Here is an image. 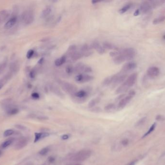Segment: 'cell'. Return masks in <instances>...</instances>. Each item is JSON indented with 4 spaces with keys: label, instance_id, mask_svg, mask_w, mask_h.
I'll use <instances>...</instances> for the list:
<instances>
[{
    "label": "cell",
    "instance_id": "3957f363",
    "mask_svg": "<svg viewBox=\"0 0 165 165\" xmlns=\"http://www.w3.org/2000/svg\"><path fill=\"white\" fill-rule=\"evenodd\" d=\"M158 2H154V1H151V2H144L143 3L138 9L140 14L147 13L148 12H150L152 10L155 6H156Z\"/></svg>",
    "mask_w": 165,
    "mask_h": 165
},
{
    "label": "cell",
    "instance_id": "ffe728a7",
    "mask_svg": "<svg viewBox=\"0 0 165 165\" xmlns=\"http://www.w3.org/2000/svg\"><path fill=\"white\" fill-rule=\"evenodd\" d=\"M67 60V57L66 56H63L60 58L57 59L55 62V64L57 67H60L63 65L64 63L66 62Z\"/></svg>",
    "mask_w": 165,
    "mask_h": 165
},
{
    "label": "cell",
    "instance_id": "f907efd6",
    "mask_svg": "<svg viewBox=\"0 0 165 165\" xmlns=\"http://www.w3.org/2000/svg\"><path fill=\"white\" fill-rule=\"evenodd\" d=\"M1 154H2V152H1V151H0V156H1Z\"/></svg>",
    "mask_w": 165,
    "mask_h": 165
},
{
    "label": "cell",
    "instance_id": "cb8c5ba5",
    "mask_svg": "<svg viewBox=\"0 0 165 165\" xmlns=\"http://www.w3.org/2000/svg\"><path fill=\"white\" fill-rule=\"evenodd\" d=\"M125 61V59H124L122 55L121 54L120 51L119 54L116 57H115L113 59V62L116 64H120Z\"/></svg>",
    "mask_w": 165,
    "mask_h": 165
},
{
    "label": "cell",
    "instance_id": "83f0119b",
    "mask_svg": "<svg viewBox=\"0 0 165 165\" xmlns=\"http://www.w3.org/2000/svg\"><path fill=\"white\" fill-rule=\"evenodd\" d=\"M156 123H154V124L151 126V127L149 128V129L148 130V131L147 132L143 135V138H144L145 137H146V136H148V135L151 134V133H152V132H153V131L155 130V128H156Z\"/></svg>",
    "mask_w": 165,
    "mask_h": 165
},
{
    "label": "cell",
    "instance_id": "7c38bea8",
    "mask_svg": "<svg viewBox=\"0 0 165 165\" xmlns=\"http://www.w3.org/2000/svg\"><path fill=\"white\" fill-rule=\"evenodd\" d=\"M91 47L92 49H95L100 54H103L105 52V49L98 42H93L91 45Z\"/></svg>",
    "mask_w": 165,
    "mask_h": 165
},
{
    "label": "cell",
    "instance_id": "8992f818",
    "mask_svg": "<svg viewBox=\"0 0 165 165\" xmlns=\"http://www.w3.org/2000/svg\"><path fill=\"white\" fill-rule=\"evenodd\" d=\"M120 53L124 58L125 61H130L135 57L136 51L134 49L129 48L121 50Z\"/></svg>",
    "mask_w": 165,
    "mask_h": 165
},
{
    "label": "cell",
    "instance_id": "d6986e66",
    "mask_svg": "<svg viewBox=\"0 0 165 165\" xmlns=\"http://www.w3.org/2000/svg\"><path fill=\"white\" fill-rule=\"evenodd\" d=\"M49 136V133H35L34 142H36L41 139L45 138V137H48Z\"/></svg>",
    "mask_w": 165,
    "mask_h": 165
},
{
    "label": "cell",
    "instance_id": "ee69618b",
    "mask_svg": "<svg viewBox=\"0 0 165 165\" xmlns=\"http://www.w3.org/2000/svg\"><path fill=\"white\" fill-rule=\"evenodd\" d=\"M136 162V161H132V162H130V163L128 164L127 165H135Z\"/></svg>",
    "mask_w": 165,
    "mask_h": 165
},
{
    "label": "cell",
    "instance_id": "277c9868",
    "mask_svg": "<svg viewBox=\"0 0 165 165\" xmlns=\"http://www.w3.org/2000/svg\"><path fill=\"white\" fill-rule=\"evenodd\" d=\"M34 19V15L31 10L25 11L21 15V19L23 22L26 25L31 24L33 23Z\"/></svg>",
    "mask_w": 165,
    "mask_h": 165
},
{
    "label": "cell",
    "instance_id": "b9f144b4",
    "mask_svg": "<svg viewBox=\"0 0 165 165\" xmlns=\"http://www.w3.org/2000/svg\"><path fill=\"white\" fill-rule=\"evenodd\" d=\"M55 158L52 156H50L48 158V161L50 163H52L55 161Z\"/></svg>",
    "mask_w": 165,
    "mask_h": 165
},
{
    "label": "cell",
    "instance_id": "60d3db41",
    "mask_svg": "<svg viewBox=\"0 0 165 165\" xmlns=\"http://www.w3.org/2000/svg\"><path fill=\"white\" fill-rule=\"evenodd\" d=\"M69 138V135H67V134H66V135H63L62 136V137H61V138H62V139H63V140H66L67 139H68Z\"/></svg>",
    "mask_w": 165,
    "mask_h": 165
},
{
    "label": "cell",
    "instance_id": "5bb4252c",
    "mask_svg": "<svg viewBox=\"0 0 165 165\" xmlns=\"http://www.w3.org/2000/svg\"><path fill=\"white\" fill-rule=\"evenodd\" d=\"M50 89L52 92H53L54 94L58 96L59 97L64 96V94H63L62 92L59 89V88L58 86L53 84H51L50 85Z\"/></svg>",
    "mask_w": 165,
    "mask_h": 165
},
{
    "label": "cell",
    "instance_id": "8d00e7d4",
    "mask_svg": "<svg viewBox=\"0 0 165 165\" xmlns=\"http://www.w3.org/2000/svg\"><path fill=\"white\" fill-rule=\"evenodd\" d=\"M31 97L34 99H38L40 98V95L37 93H33L31 94Z\"/></svg>",
    "mask_w": 165,
    "mask_h": 165
},
{
    "label": "cell",
    "instance_id": "f1b7e54d",
    "mask_svg": "<svg viewBox=\"0 0 165 165\" xmlns=\"http://www.w3.org/2000/svg\"><path fill=\"white\" fill-rule=\"evenodd\" d=\"M66 72L67 74L71 75L74 72V67H73L71 65H68L67 67H66Z\"/></svg>",
    "mask_w": 165,
    "mask_h": 165
},
{
    "label": "cell",
    "instance_id": "c3c4849f",
    "mask_svg": "<svg viewBox=\"0 0 165 165\" xmlns=\"http://www.w3.org/2000/svg\"><path fill=\"white\" fill-rule=\"evenodd\" d=\"M92 3L93 4H95L96 3H98V1H92Z\"/></svg>",
    "mask_w": 165,
    "mask_h": 165
},
{
    "label": "cell",
    "instance_id": "e0dca14e",
    "mask_svg": "<svg viewBox=\"0 0 165 165\" xmlns=\"http://www.w3.org/2000/svg\"><path fill=\"white\" fill-rule=\"evenodd\" d=\"M115 75L113 76H110L109 77H107L103 81V84L105 86H107L109 85H111L112 84L115 79Z\"/></svg>",
    "mask_w": 165,
    "mask_h": 165
},
{
    "label": "cell",
    "instance_id": "ac0fdd59",
    "mask_svg": "<svg viewBox=\"0 0 165 165\" xmlns=\"http://www.w3.org/2000/svg\"><path fill=\"white\" fill-rule=\"evenodd\" d=\"M9 14L6 10H3L0 11V23H3L8 17Z\"/></svg>",
    "mask_w": 165,
    "mask_h": 165
},
{
    "label": "cell",
    "instance_id": "6da1fadb",
    "mask_svg": "<svg viewBox=\"0 0 165 165\" xmlns=\"http://www.w3.org/2000/svg\"><path fill=\"white\" fill-rule=\"evenodd\" d=\"M138 75L136 73H134L130 75L128 79L116 89V94L123 93L132 87L136 83L137 80Z\"/></svg>",
    "mask_w": 165,
    "mask_h": 165
},
{
    "label": "cell",
    "instance_id": "44dd1931",
    "mask_svg": "<svg viewBox=\"0 0 165 165\" xmlns=\"http://www.w3.org/2000/svg\"><path fill=\"white\" fill-rule=\"evenodd\" d=\"M87 94L85 90H83L76 92L74 94L75 97L79 99H84L87 96Z\"/></svg>",
    "mask_w": 165,
    "mask_h": 165
},
{
    "label": "cell",
    "instance_id": "d6a6232c",
    "mask_svg": "<svg viewBox=\"0 0 165 165\" xmlns=\"http://www.w3.org/2000/svg\"><path fill=\"white\" fill-rule=\"evenodd\" d=\"M49 150V149L48 148H43V149H42L41 150L40 152H39V153L40 154L41 156H45L47 153V152H48Z\"/></svg>",
    "mask_w": 165,
    "mask_h": 165
},
{
    "label": "cell",
    "instance_id": "7dc6e473",
    "mask_svg": "<svg viewBox=\"0 0 165 165\" xmlns=\"http://www.w3.org/2000/svg\"><path fill=\"white\" fill-rule=\"evenodd\" d=\"M3 86H4V85L3 84L0 83V90L2 89V88L3 87Z\"/></svg>",
    "mask_w": 165,
    "mask_h": 165
},
{
    "label": "cell",
    "instance_id": "484cf974",
    "mask_svg": "<svg viewBox=\"0 0 165 165\" xmlns=\"http://www.w3.org/2000/svg\"><path fill=\"white\" fill-rule=\"evenodd\" d=\"M165 20V16H160L157 18H156L153 21L154 24H158L164 22Z\"/></svg>",
    "mask_w": 165,
    "mask_h": 165
},
{
    "label": "cell",
    "instance_id": "ba28073f",
    "mask_svg": "<svg viewBox=\"0 0 165 165\" xmlns=\"http://www.w3.org/2000/svg\"><path fill=\"white\" fill-rule=\"evenodd\" d=\"M74 69L75 72L79 73L80 74L81 73H83V74L88 73L92 71V69L91 67L81 63H78L74 68Z\"/></svg>",
    "mask_w": 165,
    "mask_h": 165
},
{
    "label": "cell",
    "instance_id": "9a60e30c",
    "mask_svg": "<svg viewBox=\"0 0 165 165\" xmlns=\"http://www.w3.org/2000/svg\"><path fill=\"white\" fill-rule=\"evenodd\" d=\"M17 20H18V18L16 17H14L13 18H10L9 20H8L7 22H6V23L5 24L4 26L5 29H11L16 24V23L17 22Z\"/></svg>",
    "mask_w": 165,
    "mask_h": 165
},
{
    "label": "cell",
    "instance_id": "e575fe53",
    "mask_svg": "<svg viewBox=\"0 0 165 165\" xmlns=\"http://www.w3.org/2000/svg\"><path fill=\"white\" fill-rule=\"evenodd\" d=\"M76 50V46L75 45H72L69 47L68 49V51L69 54Z\"/></svg>",
    "mask_w": 165,
    "mask_h": 165
},
{
    "label": "cell",
    "instance_id": "5b68a950",
    "mask_svg": "<svg viewBox=\"0 0 165 165\" xmlns=\"http://www.w3.org/2000/svg\"><path fill=\"white\" fill-rule=\"evenodd\" d=\"M135 95V92L134 91H131L125 97H123L120 101L118 105V108L121 109L125 107V106L130 102L131 100L133 98Z\"/></svg>",
    "mask_w": 165,
    "mask_h": 165
},
{
    "label": "cell",
    "instance_id": "4dcf8cb0",
    "mask_svg": "<svg viewBox=\"0 0 165 165\" xmlns=\"http://www.w3.org/2000/svg\"><path fill=\"white\" fill-rule=\"evenodd\" d=\"M14 133L13 130L12 129H8L6 130V131H5V132L4 133V136L5 137H7L11 136L12 135H13Z\"/></svg>",
    "mask_w": 165,
    "mask_h": 165
},
{
    "label": "cell",
    "instance_id": "4316f807",
    "mask_svg": "<svg viewBox=\"0 0 165 165\" xmlns=\"http://www.w3.org/2000/svg\"><path fill=\"white\" fill-rule=\"evenodd\" d=\"M100 99L99 98H98V97L92 99L89 103L88 107H93L97 103H98L100 101Z\"/></svg>",
    "mask_w": 165,
    "mask_h": 165
},
{
    "label": "cell",
    "instance_id": "52a82bcc",
    "mask_svg": "<svg viewBox=\"0 0 165 165\" xmlns=\"http://www.w3.org/2000/svg\"><path fill=\"white\" fill-rule=\"evenodd\" d=\"M60 86L62 89L68 93L74 94L77 92V87L72 84L65 81H61L60 83Z\"/></svg>",
    "mask_w": 165,
    "mask_h": 165
},
{
    "label": "cell",
    "instance_id": "603a6c76",
    "mask_svg": "<svg viewBox=\"0 0 165 165\" xmlns=\"http://www.w3.org/2000/svg\"><path fill=\"white\" fill-rule=\"evenodd\" d=\"M27 144V140L25 138H22L21 139V140L18 141V142L16 145V149H20L22 148L25 147Z\"/></svg>",
    "mask_w": 165,
    "mask_h": 165
},
{
    "label": "cell",
    "instance_id": "bcb514c9",
    "mask_svg": "<svg viewBox=\"0 0 165 165\" xmlns=\"http://www.w3.org/2000/svg\"><path fill=\"white\" fill-rule=\"evenodd\" d=\"M67 165H82L80 164H78V163H76V164H68Z\"/></svg>",
    "mask_w": 165,
    "mask_h": 165
},
{
    "label": "cell",
    "instance_id": "30bf717a",
    "mask_svg": "<svg viewBox=\"0 0 165 165\" xmlns=\"http://www.w3.org/2000/svg\"><path fill=\"white\" fill-rule=\"evenodd\" d=\"M137 67L136 63L134 62H130L125 63L122 67L121 72L124 73H126L130 71H132Z\"/></svg>",
    "mask_w": 165,
    "mask_h": 165
},
{
    "label": "cell",
    "instance_id": "d4e9b609",
    "mask_svg": "<svg viewBox=\"0 0 165 165\" xmlns=\"http://www.w3.org/2000/svg\"><path fill=\"white\" fill-rule=\"evenodd\" d=\"M132 6V4L130 3L126 5H124L122 8H121L119 10V13L121 14H124L125 13L126 11H128L129 10H130Z\"/></svg>",
    "mask_w": 165,
    "mask_h": 165
},
{
    "label": "cell",
    "instance_id": "f35d334b",
    "mask_svg": "<svg viewBox=\"0 0 165 165\" xmlns=\"http://www.w3.org/2000/svg\"><path fill=\"white\" fill-rule=\"evenodd\" d=\"M145 119H146L145 118H142L141 120H139V122H138V123L137 124V125H142L143 123L145 122Z\"/></svg>",
    "mask_w": 165,
    "mask_h": 165
},
{
    "label": "cell",
    "instance_id": "7bdbcfd3",
    "mask_svg": "<svg viewBox=\"0 0 165 165\" xmlns=\"http://www.w3.org/2000/svg\"><path fill=\"white\" fill-rule=\"evenodd\" d=\"M139 14H140V12H139L138 9H137L134 12V15L135 16H138V15H139Z\"/></svg>",
    "mask_w": 165,
    "mask_h": 165
},
{
    "label": "cell",
    "instance_id": "1f68e13d",
    "mask_svg": "<svg viewBox=\"0 0 165 165\" xmlns=\"http://www.w3.org/2000/svg\"><path fill=\"white\" fill-rule=\"evenodd\" d=\"M12 142H13V140L12 139L7 140L5 141V142H4L2 144V147L3 148H5L7 147L11 144H12Z\"/></svg>",
    "mask_w": 165,
    "mask_h": 165
},
{
    "label": "cell",
    "instance_id": "9c48e42d",
    "mask_svg": "<svg viewBox=\"0 0 165 165\" xmlns=\"http://www.w3.org/2000/svg\"><path fill=\"white\" fill-rule=\"evenodd\" d=\"M93 76L86 74L81 73L77 75L75 78V80L78 83H85L93 80Z\"/></svg>",
    "mask_w": 165,
    "mask_h": 165
},
{
    "label": "cell",
    "instance_id": "7402d4cb",
    "mask_svg": "<svg viewBox=\"0 0 165 165\" xmlns=\"http://www.w3.org/2000/svg\"><path fill=\"white\" fill-rule=\"evenodd\" d=\"M103 47L104 49H110V50H117V47L114 44L110 42H105L103 43Z\"/></svg>",
    "mask_w": 165,
    "mask_h": 165
},
{
    "label": "cell",
    "instance_id": "ab89813d",
    "mask_svg": "<svg viewBox=\"0 0 165 165\" xmlns=\"http://www.w3.org/2000/svg\"><path fill=\"white\" fill-rule=\"evenodd\" d=\"M129 143V141L128 139H124L122 141V144L123 145H127Z\"/></svg>",
    "mask_w": 165,
    "mask_h": 165
},
{
    "label": "cell",
    "instance_id": "d590c367",
    "mask_svg": "<svg viewBox=\"0 0 165 165\" xmlns=\"http://www.w3.org/2000/svg\"><path fill=\"white\" fill-rule=\"evenodd\" d=\"M115 107V105L113 104H109L107 106H106L105 107V109L106 110V111H110L112 109L114 108Z\"/></svg>",
    "mask_w": 165,
    "mask_h": 165
},
{
    "label": "cell",
    "instance_id": "836d02e7",
    "mask_svg": "<svg viewBox=\"0 0 165 165\" xmlns=\"http://www.w3.org/2000/svg\"><path fill=\"white\" fill-rule=\"evenodd\" d=\"M34 51L33 49L29 50L27 52V55H26L27 58L28 59H30L32 58V57L34 55Z\"/></svg>",
    "mask_w": 165,
    "mask_h": 165
},
{
    "label": "cell",
    "instance_id": "2e32d148",
    "mask_svg": "<svg viewBox=\"0 0 165 165\" xmlns=\"http://www.w3.org/2000/svg\"><path fill=\"white\" fill-rule=\"evenodd\" d=\"M70 56L71 60H72L73 61H77L78 60L83 57V54L80 51H78L77 50L70 54Z\"/></svg>",
    "mask_w": 165,
    "mask_h": 165
},
{
    "label": "cell",
    "instance_id": "f546056e",
    "mask_svg": "<svg viewBox=\"0 0 165 165\" xmlns=\"http://www.w3.org/2000/svg\"><path fill=\"white\" fill-rule=\"evenodd\" d=\"M18 112H19V111L17 108H12L10 109L7 111V113L9 115H15V114H17Z\"/></svg>",
    "mask_w": 165,
    "mask_h": 165
},
{
    "label": "cell",
    "instance_id": "8fae6325",
    "mask_svg": "<svg viewBox=\"0 0 165 165\" xmlns=\"http://www.w3.org/2000/svg\"><path fill=\"white\" fill-rule=\"evenodd\" d=\"M160 74V70L156 67H149L147 71V76L151 78H154L158 76Z\"/></svg>",
    "mask_w": 165,
    "mask_h": 165
},
{
    "label": "cell",
    "instance_id": "74e56055",
    "mask_svg": "<svg viewBox=\"0 0 165 165\" xmlns=\"http://www.w3.org/2000/svg\"><path fill=\"white\" fill-rule=\"evenodd\" d=\"M36 75V72L35 70H31V71L30 72V74H29V76H30V77L31 78V79H33L35 77Z\"/></svg>",
    "mask_w": 165,
    "mask_h": 165
},
{
    "label": "cell",
    "instance_id": "7a4b0ae2",
    "mask_svg": "<svg viewBox=\"0 0 165 165\" xmlns=\"http://www.w3.org/2000/svg\"><path fill=\"white\" fill-rule=\"evenodd\" d=\"M92 152L89 150H83L76 152L71 157V159L75 162L84 161L87 159L91 156Z\"/></svg>",
    "mask_w": 165,
    "mask_h": 165
},
{
    "label": "cell",
    "instance_id": "4fadbf2b",
    "mask_svg": "<svg viewBox=\"0 0 165 165\" xmlns=\"http://www.w3.org/2000/svg\"><path fill=\"white\" fill-rule=\"evenodd\" d=\"M52 8L51 6H48L42 11L41 17L43 18H45L49 17L52 13Z\"/></svg>",
    "mask_w": 165,
    "mask_h": 165
},
{
    "label": "cell",
    "instance_id": "681fc988",
    "mask_svg": "<svg viewBox=\"0 0 165 165\" xmlns=\"http://www.w3.org/2000/svg\"><path fill=\"white\" fill-rule=\"evenodd\" d=\"M163 38H164V39H165V35H164V37H163Z\"/></svg>",
    "mask_w": 165,
    "mask_h": 165
},
{
    "label": "cell",
    "instance_id": "f6af8a7d",
    "mask_svg": "<svg viewBox=\"0 0 165 165\" xmlns=\"http://www.w3.org/2000/svg\"><path fill=\"white\" fill-rule=\"evenodd\" d=\"M43 62H44V59L43 58H41L40 60L38 61V63L41 64V63H43Z\"/></svg>",
    "mask_w": 165,
    "mask_h": 165
}]
</instances>
